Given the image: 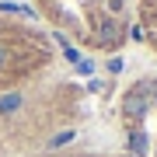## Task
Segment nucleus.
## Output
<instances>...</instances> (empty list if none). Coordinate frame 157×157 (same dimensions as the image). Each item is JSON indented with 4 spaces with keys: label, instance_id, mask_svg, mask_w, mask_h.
I'll use <instances>...</instances> for the list:
<instances>
[{
    "label": "nucleus",
    "instance_id": "obj_1",
    "mask_svg": "<svg viewBox=\"0 0 157 157\" xmlns=\"http://www.w3.org/2000/svg\"><path fill=\"white\" fill-rule=\"evenodd\" d=\"M59 17V35L77 32L94 49H119L126 39V0H45Z\"/></svg>",
    "mask_w": 157,
    "mask_h": 157
},
{
    "label": "nucleus",
    "instance_id": "obj_2",
    "mask_svg": "<svg viewBox=\"0 0 157 157\" xmlns=\"http://www.w3.org/2000/svg\"><path fill=\"white\" fill-rule=\"evenodd\" d=\"M126 147H129V154H133V157H147V150H150V136H147L140 126H136V129H129Z\"/></svg>",
    "mask_w": 157,
    "mask_h": 157
}]
</instances>
